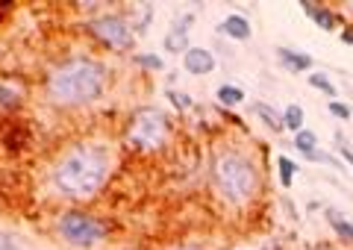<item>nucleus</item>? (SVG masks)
<instances>
[{"label": "nucleus", "mask_w": 353, "mask_h": 250, "mask_svg": "<svg viewBox=\"0 0 353 250\" xmlns=\"http://www.w3.org/2000/svg\"><path fill=\"white\" fill-rule=\"evenodd\" d=\"M189 27H192V15H185V18H180L174 24V30L168 32V36H165V48H168L171 53H185L189 50V45H185V41H189Z\"/></svg>", "instance_id": "8"}, {"label": "nucleus", "mask_w": 353, "mask_h": 250, "mask_svg": "<svg viewBox=\"0 0 353 250\" xmlns=\"http://www.w3.org/2000/svg\"><path fill=\"white\" fill-rule=\"evenodd\" d=\"M330 112H333L336 118H341V121H347V118H350V106H347V103L333 101V103H330Z\"/></svg>", "instance_id": "21"}, {"label": "nucleus", "mask_w": 353, "mask_h": 250, "mask_svg": "<svg viewBox=\"0 0 353 250\" xmlns=\"http://www.w3.org/2000/svg\"><path fill=\"white\" fill-rule=\"evenodd\" d=\"M136 62L141 65V68H150V71H162V59L153 56V53H141V56H136Z\"/></svg>", "instance_id": "20"}, {"label": "nucleus", "mask_w": 353, "mask_h": 250, "mask_svg": "<svg viewBox=\"0 0 353 250\" xmlns=\"http://www.w3.org/2000/svg\"><path fill=\"white\" fill-rule=\"evenodd\" d=\"M168 97H171V103H174V106H180V110H185V106L192 103V101H189V97H185V94H176V92H171Z\"/></svg>", "instance_id": "22"}, {"label": "nucleus", "mask_w": 353, "mask_h": 250, "mask_svg": "<svg viewBox=\"0 0 353 250\" xmlns=\"http://www.w3.org/2000/svg\"><path fill=\"white\" fill-rule=\"evenodd\" d=\"M253 112H256V115H259L262 121L268 124L271 129H283V115H277V112H274L268 103H256V106H253Z\"/></svg>", "instance_id": "16"}, {"label": "nucleus", "mask_w": 353, "mask_h": 250, "mask_svg": "<svg viewBox=\"0 0 353 250\" xmlns=\"http://www.w3.org/2000/svg\"><path fill=\"white\" fill-rule=\"evenodd\" d=\"M283 127H289L292 133H301V129H303V110H301L297 103L285 106V112H283Z\"/></svg>", "instance_id": "13"}, {"label": "nucleus", "mask_w": 353, "mask_h": 250, "mask_svg": "<svg viewBox=\"0 0 353 250\" xmlns=\"http://www.w3.org/2000/svg\"><path fill=\"white\" fill-rule=\"evenodd\" d=\"M106 177H109V154L94 145L74 147L53 168V186L59 189V194L74 200L92 198L94 191H101Z\"/></svg>", "instance_id": "2"}, {"label": "nucleus", "mask_w": 353, "mask_h": 250, "mask_svg": "<svg viewBox=\"0 0 353 250\" xmlns=\"http://www.w3.org/2000/svg\"><path fill=\"white\" fill-rule=\"evenodd\" d=\"M350 9H353V6H350Z\"/></svg>", "instance_id": "25"}, {"label": "nucleus", "mask_w": 353, "mask_h": 250, "mask_svg": "<svg viewBox=\"0 0 353 250\" xmlns=\"http://www.w3.org/2000/svg\"><path fill=\"white\" fill-rule=\"evenodd\" d=\"M309 83H312L318 92H324V94H330V97H336V85L330 83L324 74H309Z\"/></svg>", "instance_id": "19"}, {"label": "nucleus", "mask_w": 353, "mask_h": 250, "mask_svg": "<svg viewBox=\"0 0 353 250\" xmlns=\"http://www.w3.org/2000/svg\"><path fill=\"white\" fill-rule=\"evenodd\" d=\"M277 56H280L285 71H309L312 68V56H306V53H294L289 48H280Z\"/></svg>", "instance_id": "10"}, {"label": "nucleus", "mask_w": 353, "mask_h": 250, "mask_svg": "<svg viewBox=\"0 0 353 250\" xmlns=\"http://www.w3.org/2000/svg\"><path fill=\"white\" fill-rule=\"evenodd\" d=\"M218 101L224 106H239L241 101H245V92H241L239 85H221V89H218Z\"/></svg>", "instance_id": "17"}, {"label": "nucleus", "mask_w": 353, "mask_h": 250, "mask_svg": "<svg viewBox=\"0 0 353 250\" xmlns=\"http://www.w3.org/2000/svg\"><path fill=\"white\" fill-rule=\"evenodd\" d=\"M277 165H280V183H283L285 189H289V186H292V180H294V174H297V165H294L289 156H280V159H277Z\"/></svg>", "instance_id": "18"}, {"label": "nucleus", "mask_w": 353, "mask_h": 250, "mask_svg": "<svg viewBox=\"0 0 353 250\" xmlns=\"http://www.w3.org/2000/svg\"><path fill=\"white\" fill-rule=\"evenodd\" d=\"M339 147H341V156H345V159L350 162V165H353V150H347L345 145H339Z\"/></svg>", "instance_id": "24"}, {"label": "nucleus", "mask_w": 353, "mask_h": 250, "mask_svg": "<svg viewBox=\"0 0 353 250\" xmlns=\"http://www.w3.org/2000/svg\"><path fill=\"white\" fill-rule=\"evenodd\" d=\"M327 218H330V224H333V230H336L341 238H345V242H350V244H353V224H350V221H345V218H341L339 212H333V209L327 212Z\"/></svg>", "instance_id": "15"}, {"label": "nucleus", "mask_w": 353, "mask_h": 250, "mask_svg": "<svg viewBox=\"0 0 353 250\" xmlns=\"http://www.w3.org/2000/svg\"><path fill=\"white\" fill-rule=\"evenodd\" d=\"M88 30L94 32L97 41H103V45L112 48V50H127V48H132V39H136L132 36V27L118 15L94 18L92 24H88Z\"/></svg>", "instance_id": "6"}, {"label": "nucleus", "mask_w": 353, "mask_h": 250, "mask_svg": "<svg viewBox=\"0 0 353 250\" xmlns=\"http://www.w3.org/2000/svg\"><path fill=\"white\" fill-rule=\"evenodd\" d=\"M57 227H59V236L74 247H92L106 238V224L97 221L88 212H77V209L65 212Z\"/></svg>", "instance_id": "5"}, {"label": "nucleus", "mask_w": 353, "mask_h": 250, "mask_svg": "<svg viewBox=\"0 0 353 250\" xmlns=\"http://www.w3.org/2000/svg\"><path fill=\"white\" fill-rule=\"evenodd\" d=\"M294 147L301 150L303 156L315 154V150H318V136H315V133H309V129H301V133H294Z\"/></svg>", "instance_id": "14"}, {"label": "nucleus", "mask_w": 353, "mask_h": 250, "mask_svg": "<svg viewBox=\"0 0 353 250\" xmlns=\"http://www.w3.org/2000/svg\"><path fill=\"white\" fill-rule=\"evenodd\" d=\"M341 41H345V45H353V27L341 30Z\"/></svg>", "instance_id": "23"}, {"label": "nucleus", "mask_w": 353, "mask_h": 250, "mask_svg": "<svg viewBox=\"0 0 353 250\" xmlns=\"http://www.w3.org/2000/svg\"><path fill=\"white\" fill-rule=\"evenodd\" d=\"M224 36L230 39H236V41H248L253 36V27H250V21L248 18H241V15H227L224 21H221V27H218Z\"/></svg>", "instance_id": "9"}, {"label": "nucleus", "mask_w": 353, "mask_h": 250, "mask_svg": "<svg viewBox=\"0 0 353 250\" xmlns=\"http://www.w3.org/2000/svg\"><path fill=\"white\" fill-rule=\"evenodd\" d=\"M183 68L189 71V74H212L215 71V56L209 53L206 48H189L183 53Z\"/></svg>", "instance_id": "7"}, {"label": "nucleus", "mask_w": 353, "mask_h": 250, "mask_svg": "<svg viewBox=\"0 0 353 250\" xmlns=\"http://www.w3.org/2000/svg\"><path fill=\"white\" fill-rule=\"evenodd\" d=\"M109 74L94 59H65L48 74V97L57 106H85L106 89Z\"/></svg>", "instance_id": "1"}, {"label": "nucleus", "mask_w": 353, "mask_h": 250, "mask_svg": "<svg viewBox=\"0 0 353 250\" xmlns=\"http://www.w3.org/2000/svg\"><path fill=\"white\" fill-rule=\"evenodd\" d=\"M303 12L315 21L321 30H336L339 24V15L333 12V9H327V6H312V3H303Z\"/></svg>", "instance_id": "11"}, {"label": "nucleus", "mask_w": 353, "mask_h": 250, "mask_svg": "<svg viewBox=\"0 0 353 250\" xmlns=\"http://www.w3.org/2000/svg\"><path fill=\"white\" fill-rule=\"evenodd\" d=\"M21 103V85L18 83H9V80H0V106L3 110H12V106Z\"/></svg>", "instance_id": "12"}, {"label": "nucleus", "mask_w": 353, "mask_h": 250, "mask_svg": "<svg viewBox=\"0 0 353 250\" xmlns=\"http://www.w3.org/2000/svg\"><path fill=\"white\" fill-rule=\"evenodd\" d=\"M212 180L218 194L233 206H248L259 191V174L241 150H221L212 162Z\"/></svg>", "instance_id": "3"}, {"label": "nucleus", "mask_w": 353, "mask_h": 250, "mask_svg": "<svg viewBox=\"0 0 353 250\" xmlns=\"http://www.w3.org/2000/svg\"><path fill=\"white\" fill-rule=\"evenodd\" d=\"M127 141L139 150H159L168 141V121L157 110H141L127 127Z\"/></svg>", "instance_id": "4"}]
</instances>
